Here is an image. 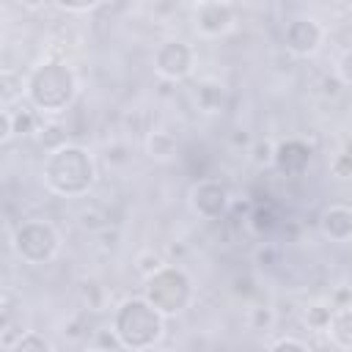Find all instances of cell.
I'll return each instance as SVG.
<instances>
[{
	"label": "cell",
	"mask_w": 352,
	"mask_h": 352,
	"mask_svg": "<svg viewBox=\"0 0 352 352\" xmlns=\"http://www.w3.org/2000/svg\"><path fill=\"white\" fill-rule=\"evenodd\" d=\"M94 179H96L94 157L77 143H66L50 151V157L44 160V184L55 195L80 198L94 187Z\"/></svg>",
	"instance_id": "cell-1"
},
{
	"label": "cell",
	"mask_w": 352,
	"mask_h": 352,
	"mask_svg": "<svg viewBox=\"0 0 352 352\" xmlns=\"http://www.w3.org/2000/svg\"><path fill=\"white\" fill-rule=\"evenodd\" d=\"M113 330L121 338L124 349L146 352L165 336V316L146 297H129L116 308Z\"/></svg>",
	"instance_id": "cell-2"
},
{
	"label": "cell",
	"mask_w": 352,
	"mask_h": 352,
	"mask_svg": "<svg viewBox=\"0 0 352 352\" xmlns=\"http://www.w3.org/2000/svg\"><path fill=\"white\" fill-rule=\"evenodd\" d=\"M25 96L38 113H63L77 96L74 72L63 60H44L28 74Z\"/></svg>",
	"instance_id": "cell-3"
},
{
	"label": "cell",
	"mask_w": 352,
	"mask_h": 352,
	"mask_svg": "<svg viewBox=\"0 0 352 352\" xmlns=\"http://www.w3.org/2000/svg\"><path fill=\"white\" fill-rule=\"evenodd\" d=\"M143 297L162 314V316H176L182 314L190 300H192V280L182 267H162L143 283Z\"/></svg>",
	"instance_id": "cell-4"
},
{
	"label": "cell",
	"mask_w": 352,
	"mask_h": 352,
	"mask_svg": "<svg viewBox=\"0 0 352 352\" xmlns=\"http://www.w3.org/2000/svg\"><path fill=\"white\" fill-rule=\"evenodd\" d=\"M11 248L25 264H47L60 250V234L47 220H25L16 226Z\"/></svg>",
	"instance_id": "cell-5"
},
{
	"label": "cell",
	"mask_w": 352,
	"mask_h": 352,
	"mask_svg": "<svg viewBox=\"0 0 352 352\" xmlns=\"http://www.w3.org/2000/svg\"><path fill=\"white\" fill-rule=\"evenodd\" d=\"M192 63H195V50L182 38H168L154 50V72L162 80L170 82L184 80L192 72Z\"/></svg>",
	"instance_id": "cell-6"
},
{
	"label": "cell",
	"mask_w": 352,
	"mask_h": 352,
	"mask_svg": "<svg viewBox=\"0 0 352 352\" xmlns=\"http://www.w3.org/2000/svg\"><path fill=\"white\" fill-rule=\"evenodd\" d=\"M236 22V8L231 3L220 0H204L192 8V28L204 38H220L226 36Z\"/></svg>",
	"instance_id": "cell-7"
},
{
	"label": "cell",
	"mask_w": 352,
	"mask_h": 352,
	"mask_svg": "<svg viewBox=\"0 0 352 352\" xmlns=\"http://www.w3.org/2000/svg\"><path fill=\"white\" fill-rule=\"evenodd\" d=\"M324 41V28L314 16H294L283 28V44L292 55L308 58L314 55Z\"/></svg>",
	"instance_id": "cell-8"
},
{
	"label": "cell",
	"mask_w": 352,
	"mask_h": 352,
	"mask_svg": "<svg viewBox=\"0 0 352 352\" xmlns=\"http://www.w3.org/2000/svg\"><path fill=\"white\" fill-rule=\"evenodd\" d=\"M190 206L198 217L204 220H220L228 209H231V198L223 182L214 179H201L192 190H190Z\"/></svg>",
	"instance_id": "cell-9"
},
{
	"label": "cell",
	"mask_w": 352,
	"mask_h": 352,
	"mask_svg": "<svg viewBox=\"0 0 352 352\" xmlns=\"http://www.w3.org/2000/svg\"><path fill=\"white\" fill-rule=\"evenodd\" d=\"M311 165V146L305 140L289 138L275 143V168L283 176H302Z\"/></svg>",
	"instance_id": "cell-10"
},
{
	"label": "cell",
	"mask_w": 352,
	"mask_h": 352,
	"mask_svg": "<svg viewBox=\"0 0 352 352\" xmlns=\"http://www.w3.org/2000/svg\"><path fill=\"white\" fill-rule=\"evenodd\" d=\"M319 231L333 242L352 239V209L344 204H333L319 214Z\"/></svg>",
	"instance_id": "cell-11"
},
{
	"label": "cell",
	"mask_w": 352,
	"mask_h": 352,
	"mask_svg": "<svg viewBox=\"0 0 352 352\" xmlns=\"http://www.w3.org/2000/svg\"><path fill=\"white\" fill-rule=\"evenodd\" d=\"M176 151H179V143H176V138H173L170 132H165V129L148 132V138H146V154H148L151 160L168 162V160L176 157Z\"/></svg>",
	"instance_id": "cell-12"
},
{
	"label": "cell",
	"mask_w": 352,
	"mask_h": 352,
	"mask_svg": "<svg viewBox=\"0 0 352 352\" xmlns=\"http://www.w3.org/2000/svg\"><path fill=\"white\" fill-rule=\"evenodd\" d=\"M8 110H11V124H14V135H16V138H25V135L41 132V126H44V118L38 116V110H36L33 104L8 107Z\"/></svg>",
	"instance_id": "cell-13"
},
{
	"label": "cell",
	"mask_w": 352,
	"mask_h": 352,
	"mask_svg": "<svg viewBox=\"0 0 352 352\" xmlns=\"http://www.w3.org/2000/svg\"><path fill=\"white\" fill-rule=\"evenodd\" d=\"M330 341L341 349H352V308H338L333 311V322L327 327Z\"/></svg>",
	"instance_id": "cell-14"
},
{
	"label": "cell",
	"mask_w": 352,
	"mask_h": 352,
	"mask_svg": "<svg viewBox=\"0 0 352 352\" xmlns=\"http://www.w3.org/2000/svg\"><path fill=\"white\" fill-rule=\"evenodd\" d=\"M28 94V80H22V74L3 69L0 74V102L3 107H14V99H22Z\"/></svg>",
	"instance_id": "cell-15"
},
{
	"label": "cell",
	"mask_w": 352,
	"mask_h": 352,
	"mask_svg": "<svg viewBox=\"0 0 352 352\" xmlns=\"http://www.w3.org/2000/svg\"><path fill=\"white\" fill-rule=\"evenodd\" d=\"M248 223H250L253 234L267 236V234H272L278 228V214H275V209L270 204H256L250 209V214H248Z\"/></svg>",
	"instance_id": "cell-16"
},
{
	"label": "cell",
	"mask_w": 352,
	"mask_h": 352,
	"mask_svg": "<svg viewBox=\"0 0 352 352\" xmlns=\"http://www.w3.org/2000/svg\"><path fill=\"white\" fill-rule=\"evenodd\" d=\"M195 104L204 113H217L223 104V85L217 82H198L195 85Z\"/></svg>",
	"instance_id": "cell-17"
},
{
	"label": "cell",
	"mask_w": 352,
	"mask_h": 352,
	"mask_svg": "<svg viewBox=\"0 0 352 352\" xmlns=\"http://www.w3.org/2000/svg\"><path fill=\"white\" fill-rule=\"evenodd\" d=\"M80 300L88 305V311H104V305H107V289L96 278H82L80 280Z\"/></svg>",
	"instance_id": "cell-18"
},
{
	"label": "cell",
	"mask_w": 352,
	"mask_h": 352,
	"mask_svg": "<svg viewBox=\"0 0 352 352\" xmlns=\"http://www.w3.org/2000/svg\"><path fill=\"white\" fill-rule=\"evenodd\" d=\"M302 319H305V324L311 327V330H316V333H327V327H330V322H333V305L330 302H311V305H305V311H302Z\"/></svg>",
	"instance_id": "cell-19"
},
{
	"label": "cell",
	"mask_w": 352,
	"mask_h": 352,
	"mask_svg": "<svg viewBox=\"0 0 352 352\" xmlns=\"http://www.w3.org/2000/svg\"><path fill=\"white\" fill-rule=\"evenodd\" d=\"M162 267H168V261H165V256L157 253L154 248H146V250H140V253L135 256V270L143 275V280L151 278L154 272H160Z\"/></svg>",
	"instance_id": "cell-20"
},
{
	"label": "cell",
	"mask_w": 352,
	"mask_h": 352,
	"mask_svg": "<svg viewBox=\"0 0 352 352\" xmlns=\"http://www.w3.org/2000/svg\"><path fill=\"white\" fill-rule=\"evenodd\" d=\"M6 352H52V344H50L47 336H41L36 330H25L22 338L11 349H6Z\"/></svg>",
	"instance_id": "cell-21"
},
{
	"label": "cell",
	"mask_w": 352,
	"mask_h": 352,
	"mask_svg": "<svg viewBox=\"0 0 352 352\" xmlns=\"http://www.w3.org/2000/svg\"><path fill=\"white\" fill-rule=\"evenodd\" d=\"M248 324L256 333H270L272 324H275V311L270 305H264V302L261 305H250L248 308Z\"/></svg>",
	"instance_id": "cell-22"
},
{
	"label": "cell",
	"mask_w": 352,
	"mask_h": 352,
	"mask_svg": "<svg viewBox=\"0 0 352 352\" xmlns=\"http://www.w3.org/2000/svg\"><path fill=\"white\" fill-rule=\"evenodd\" d=\"M250 162H253L256 168H270V165H275V143H272V140H264V138L253 140V143H250Z\"/></svg>",
	"instance_id": "cell-23"
},
{
	"label": "cell",
	"mask_w": 352,
	"mask_h": 352,
	"mask_svg": "<svg viewBox=\"0 0 352 352\" xmlns=\"http://www.w3.org/2000/svg\"><path fill=\"white\" fill-rule=\"evenodd\" d=\"M94 349H107V352H124V344H121V338L116 336L113 324H110V327H99V330L94 333Z\"/></svg>",
	"instance_id": "cell-24"
},
{
	"label": "cell",
	"mask_w": 352,
	"mask_h": 352,
	"mask_svg": "<svg viewBox=\"0 0 352 352\" xmlns=\"http://www.w3.org/2000/svg\"><path fill=\"white\" fill-rule=\"evenodd\" d=\"M280 258V250L272 245V242H261L256 250H253V264L258 267H275Z\"/></svg>",
	"instance_id": "cell-25"
},
{
	"label": "cell",
	"mask_w": 352,
	"mask_h": 352,
	"mask_svg": "<svg viewBox=\"0 0 352 352\" xmlns=\"http://www.w3.org/2000/svg\"><path fill=\"white\" fill-rule=\"evenodd\" d=\"M330 173L338 176V179H349V176H352V151L336 154L333 162H330Z\"/></svg>",
	"instance_id": "cell-26"
},
{
	"label": "cell",
	"mask_w": 352,
	"mask_h": 352,
	"mask_svg": "<svg viewBox=\"0 0 352 352\" xmlns=\"http://www.w3.org/2000/svg\"><path fill=\"white\" fill-rule=\"evenodd\" d=\"M336 77L344 82V85H352V47L341 52L338 63H336Z\"/></svg>",
	"instance_id": "cell-27"
},
{
	"label": "cell",
	"mask_w": 352,
	"mask_h": 352,
	"mask_svg": "<svg viewBox=\"0 0 352 352\" xmlns=\"http://www.w3.org/2000/svg\"><path fill=\"white\" fill-rule=\"evenodd\" d=\"M327 302L333 305V311H338V308H352V286H338V289H333Z\"/></svg>",
	"instance_id": "cell-28"
},
{
	"label": "cell",
	"mask_w": 352,
	"mask_h": 352,
	"mask_svg": "<svg viewBox=\"0 0 352 352\" xmlns=\"http://www.w3.org/2000/svg\"><path fill=\"white\" fill-rule=\"evenodd\" d=\"M270 352H308V346L302 341H297V338H280V341L272 344Z\"/></svg>",
	"instance_id": "cell-29"
},
{
	"label": "cell",
	"mask_w": 352,
	"mask_h": 352,
	"mask_svg": "<svg viewBox=\"0 0 352 352\" xmlns=\"http://www.w3.org/2000/svg\"><path fill=\"white\" fill-rule=\"evenodd\" d=\"M14 138V124H11V110L8 107H3L0 110V140L3 143H8Z\"/></svg>",
	"instance_id": "cell-30"
},
{
	"label": "cell",
	"mask_w": 352,
	"mask_h": 352,
	"mask_svg": "<svg viewBox=\"0 0 352 352\" xmlns=\"http://www.w3.org/2000/svg\"><path fill=\"white\" fill-rule=\"evenodd\" d=\"M341 88H344V82H341L336 74H330V77L322 80V96H338Z\"/></svg>",
	"instance_id": "cell-31"
},
{
	"label": "cell",
	"mask_w": 352,
	"mask_h": 352,
	"mask_svg": "<svg viewBox=\"0 0 352 352\" xmlns=\"http://www.w3.org/2000/svg\"><path fill=\"white\" fill-rule=\"evenodd\" d=\"M234 292L242 294V297L253 294V292H256V289H253V278H250V275H239V278H234Z\"/></svg>",
	"instance_id": "cell-32"
},
{
	"label": "cell",
	"mask_w": 352,
	"mask_h": 352,
	"mask_svg": "<svg viewBox=\"0 0 352 352\" xmlns=\"http://www.w3.org/2000/svg\"><path fill=\"white\" fill-rule=\"evenodd\" d=\"M60 11H72V14H80V11H94L99 8V3H58Z\"/></svg>",
	"instance_id": "cell-33"
},
{
	"label": "cell",
	"mask_w": 352,
	"mask_h": 352,
	"mask_svg": "<svg viewBox=\"0 0 352 352\" xmlns=\"http://www.w3.org/2000/svg\"><path fill=\"white\" fill-rule=\"evenodd\" d=\"M82 324H85V316H74V319L66 324L63 336H69V338H80V336H82V330H80Z\"/></svg>",
	"instance_id": "cell-34"
},
{
	"label": "cell",
	"mask_w": 352,
	"mask_h": 352,
	"mask_svg": "<svg viewBox=\"0 0 352 352\" xmlns=\"http://www.w3.org/2000/svg\"><path fill=\"white\" fill-rule=\"evenodd\" d=\"M126 160V146H113L107 148V162H124Z\"/></svg>",
	"instance_id": "cell-35"
},
{
	"label": "cell",
	"mask_w": 352,
	"mask_h": 352,
	"mask_svg": "<svg viewBox=\"0 0 352 352\" xmlns=\"http://www.w3.org/2000/svg\"><path fill=\"white\" fill-rule=\"evenodd\" d=\"M250 143V135L245 132V129H239L236 135H234V146H248Z\"/></svg>",
	"instance_id": "cell-36"
},
{
	"label": "cell",
	"mask_w": 352,
	"mask_h": 352,
	"mask_svg": "<svg viewBox=\"0 0 352 352\" xmlns=\"http://www.w3.org/2000/svg\"><path fill=\"white\" fill-rule=\"evenodd\" d=\"M91 352H107V349H91Z\"/></svg>",
	"instance_id": "cell-37"
}]
</instances>
